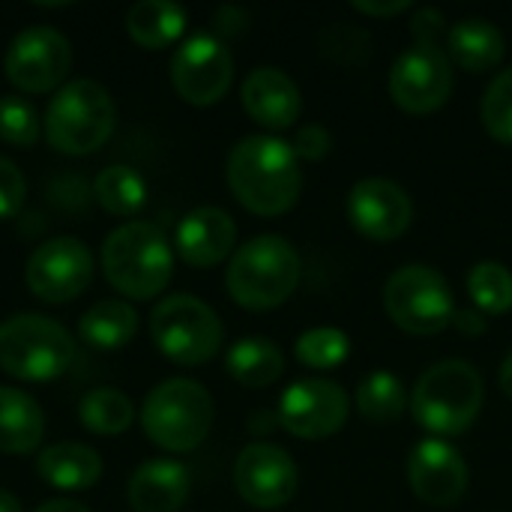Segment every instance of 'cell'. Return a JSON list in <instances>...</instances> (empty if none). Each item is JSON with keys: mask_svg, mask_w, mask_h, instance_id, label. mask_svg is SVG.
Here are the masks:
<instances>
[{"mask_svg": "<svg viewBox=\"0 0 512 512\" xmlns=\"http://www.w3.org/2000/svg\"><path fill=\"white\" fill-rule=\"evenodd\" d=\"M234 198L255 216L273 219L300 201L303 174L297 153L276 135H246L228 153L225 168Z\"/></svg>", "mask_w": 512, "mask_h": 512, "instance_id": "1", "label": "cell"}, {"mask_svg": "<svg viewBox=\"0 0 512 512\" xmlns=\"http://www.w3.org/2000/svg\"><path fill=\"white\" fill-rule=\"evenodd\" d=\"M36 474L42 483L60 492H84L93 489L102 477V459L93 447L63 441L51 444L36 456Z\"/></svg>", "mask_w": 512, "mask_h": 512, "instance_id": "21", "label": "cell"}, {"mask_svg": "<svg viewBox=\"0 0 512 512\" xmlns=\"http://www.w3.org/2000/svg\"><path fill=\"white\" fill-rule=\"evenodd\" d=\"M117 108L111 93L90 78L63 84L45 108V138L57 153L87 156L96 153L114 132Z\"/></svg>", "mask_w": 512, "mask_h": 512, "instance_id": "5", "label": "cell"}, {"mask_svg": "<svg viewBox=\"0 0 512 512\" xmlns=\"http://www.w3.org/2000/svg\"><path fill=\"white\" fill-rule=\"evenodd\" d=\"M96 201L111 216H135L147 204V183L129 165H108L93 180Z\"/></svg>", "mask_w": 512, "mask_h": 512, "instance_id": "28", "label": "cell"}, {"mask_svg": "<svg viewBox=\"0 0 512 512\" xmlns=\"http://www.w3.org/2000/svg\"><path fill=\"white\" fill-rule=\"evenodd\" d=\"M408 483L429 507H453L468 492V465L459 450L441 438H426L411 450Z\"/></svg>", "mask_w": 512, "mask_h": 512, "instance_id": "17", "label": "cell"}, {"mask_svg": "<svg viewBox=\"0 0 512 512\" xmlns=\"http://www.w3.org/2000/svg\"><path fill=\"white\" fill-rule=\"evenodd\" d=\"M384 309L399 330L411 336H438L441 330L453 327L456 300L438 270L426 264H408L387 279Z\"/></svg>", "mask_w": 512, "mask_h": 512, "instance_id": "9", "label": "cell"}, {"mask_svg": "<svg viewBox=\"0 0 512 512\" xmlns=\"http://www.w3.org/2000/svg\"><path fill=\"white\" fill-rule=\"evenodd\" d=\"M0 512H21V501L6 489H0Z\"/></svg>", "mask_w": 512, "mask_h": 512, "instance_id": "42", "label": "cell"}, {"mask_svg": "<svg viewBox=\"0 0 512 512\" xmlns=\"http://www.w3.org/2000/svg\"><path fill=\"white\" fill-rule=\"evenodd\" d=\"M150 336L174 366H204L222 348L219 315L192 294H171L150 312Z\"/></svg>", "mask_w": 512, "mask_h": 512, "instance_id": "8", "label": "cell"}, {"mask_svg": "<svg viewBox=\"0 0 512 512\" xmlns=\"http://www.w3.org/2000/svg\"><path fill=\"white\" fill-rule=\"evenodd\" d=\"M411 33H414L417 45H438V39L444 33V15L432 6H420L411 18Z\"/></svg>", "mask_w": 512, "mask_h": 512, "instance_id": "37", "label": "cell"}, {"mask_svg": "<svg viewBox=\"0 0 512 512\" xmlns=\"http://www.w3.org/2000/svg\"><path fill=\"white\" fill-rule=\"evenodd\" d=\"M234 81V57L213 33H195L171 57V84L189 105H216Z\"/></svg>", "mask_w": 512, "mask_h": 512, "instance_id": "12", "label": "cell"}, {"mask_svg": "<svg viewBox=\"0 0 512 512\" xmlns=\"http://www.w3.org/2000/svg\"><path fill=\"white\" fill-rule=\"evenodd\" d=\"M294 354L309 369H336L348 360L351 342L336 327H312L294 342Z\"/></svg>", "mask_w": 512, "mask_h": 512, "instance_id": "31", "label": "cell"}, {"mask_svg": "<svg viewBox=\"0 0 512 512\" xmlns=\"http://www.w3.org/2000/svg\"><path fill=\"white\" fill-rule=\"evenodd\" d=\"M453 327H459L465 336H480L483 327H486V315L477 312V309H456L453 315Z\"/></svg>", "mask_w": 512, "mask_h": 512, "instance_id": "39", "label": "cell"}, {"mask_svg": "<svg viewBox=\"0 0 512 512\" xmlns=\"http://www.w3.org/2000/svg\"><path fill=\"white\" fill-rule=\"evenodd\" d=\"M192 489L189 468L174 459H150L129 477V507L135 512H180Z\"/></svg>", "mask_w": 512, "mask_h": 512, "instance_id": "20", "label": "cell"}, {"mask_svg": "<svg viewBox=\"0 0 512 512\" xmlns=\"http://www.w3.org/2000/svg\"><path fill=\"white\" fill-rule=\"evenodd\" d=\"M75 360L69 330L45 315H12L0 324V369L24 384H48Z\"/></svg>", "mask_w": 512, "mask_h": 512, "instance_id": "7", "label": "cell"}, {"mask_svg": "<svg viewBox=\"0 0 512 512\" xmlns=\"http://www.w3.org/2000/svg\"><path fill=\"white\" fill-rule=\"evenodd\" d=\"M480 120L498 144L512 147V66L498 72L483 93Z\"/></svg>", "mask_w": 512, "mask_h": 512, "instance_id": "32", "label": "cell"}, {"mask_svg": "<svg viewBox=\"0 0 512 512\" xmlns=\"http://www.w3.org/2000/svg\"><path fill=\"white\" fill-rule=\"evenodd\" d=\"M486 387L480 372L465 360H441L429 366L411 396L414 420L432 438L465 435L483 411Z\"/></svg>", "mask_w": 512, "mask_h": 512, "instance_id": "4", "label": "cell"}, {"mask_svg": "<svg viewBox=\"0 0 512 512\" xmlns=\"http://www.w3.org/2000/svg\"><path fill=\"white\" fill-rule=\"evenodd\" d=\"M501 390H504V396L512 402V351L507 354V360H504V366H501Z\"/></svg>", "mask_w": 512, "mask_h": 512, "instance_id": "41", "label": "cell"}, {"mask_svg": "<svg viewBox=\"0 0 512 512\" xmlns=\"http://www.w3.org/2000/svg\"><path fill=\"white\" fill-rule=\"evenodd\" d=\"M279 423L303 441L333 438L348 423V393L321 378L294 381L279 399Z\"/></svg>", "mask_w": 512, "mask_h": 512, "instance_id": "14", "label": "cell"}, {"mask_svg": "<svg viewBox=\"0 0 512 512\" xmlns=\"http://www.w3.org/2000/svg\"><path fill=\"white\" fill-rule=\"evenodd\" d=\"M135 333H138V312L123 300H99L78 321V336L99 351H117L129 345Z\"/></svg>", "mask_w": 512, "mask_h": 512, "instance_id": "25", "label": "cell"}, {"mask_svg": "<svg viewBox=\"0 0 512 512\" xmlns=\"http://www.w3.org/2000/svg\"><path fill=\"white\" fill-rule=\"evenodd\" d=\"M78 417L87 432L114 438V435L129 432V426L135 423V405L126 393H120L114 387H96L81 399Z\"/></svg>", "mask_w": 512, "mask_h": 512, "instance_id": "27", "label": "cell"}, {"mask_svg": "<svg viewBox=\"0 0 512 512\" xmlns=\"http://www.w3.org/2000/svg\"><path fill=\"white\" fill-rule=\"evenodd\" d=\"M27 198V180L21 174V168L0 156V219H12L18 216V210L24 207Z\"/></svg>", "mask_w": 512, "mask_h": 512, "instance_id": "35", "label": "cell"}, {"mask_svg": "<svg viewBox=\"0 0 512 512\" xmlns=\"http://www.w3.org/2000/svg\"><path fill=\"white\" fill-rule=\"evenodd\" d=\"M102 270L117 294L144 303L168 288L174 276V252L159 225L132 219L105 237Z\"/></svg>", "mask_w": 512, "mask_h": 512, "instance_id": "2", "label": "cell"}, {"mask_svg": "<svg viewBox=\"0 0 512 512\" xmlns=\"http://www.w3.org/2000/svg\"><path fill=\"white\" fill-rule=\"evenodd\" d=\"M357 408H360L363 420L396 423L405 414V408H408L405 384L393 372H372L357 387Z\"/></svg>", "mask_w": 512, "mask_h": 512, "instance_id": "29", "label": "cell"}, {"mask_svg": "<svg viewBox=\"0 0 512 512\" xmlns=\"http://www.w3.org/2000/svg\"><path fill=\"white\" fill-rule=\"evenodd\" d=\"M186 24V9L171 0H141L126 12V30L132 42L147 51H162L174 45L183 36Z\"/></svg>", "mask_w": 512, "mask_h": 512, "instance_id": "24", "label": "cell"}, {"mask_svg": "<svg viewBox=\"0 0 512 512\" xmlns=\"http://www.w3.org/2000/svg\"><path fill=\"white\" fill-rule=\"evenodd\" d=\"M348 219L363 237L375 243H390L411 228L414 201L399 183L384 177H369L351 186Z\"/></svg>", "mask_w": 512, "mask_h": 512, "instance_id": "16", "label": "cell"}, {"mask_svg": "<svg viewBox=\"0 0 512 512\" xmlns=\"http://www.w3.org/2000/svg\"><path fill=\"white\" fill-rule=\"evenodd\" d=\"M357 12L369 15V18H387V15H399V12H408L411 3L408 0H357L354 3Z\"/></svg>", "mask_w": 512, "mask_h": 512, "instance_id": "38", "label": "cell"}, {"mask_svg": "<svg viewBox=\"0 0 512 512\" xmlns=\"http://www.w3.org/2000/svg\"><path fill=\"white\" fill-rule=\"evenodd\" d=\"M390 96L408 114H432L453 93V60L441 45H411L390 69Z\"/></svg>", "mask_w": 512, "mask_h": 512, "instance_id": "13", "label": "cell"}, {"mask_svg": "<svg viewBox=\"0 0 512 512\" xmlns=\"http://www.w3.org/2000/svg\"><path fill=\"white\" fill-rule=\"evenodd\" d=\"M33 512H90L84 504L78 501H69V498H54V501H45L42 507H36Z\"/></svg>", "mask_w": 512, "mask_h": 512, "instance_id": "40", "label": "cell"}, {"mask_svg": "<svg viewBox=\"0 0 512 512\" xmlns=\"http://www.w3.org/2000/svg\"><path fill=\"white\" fill-rule=\"evenodd\" d=\"M225 369L237 384L261 390V387H270L282 378L285 357L273 342H267L261 336H249V339H240L228 348Z\"/></svg>", "mask_w": 512, "mask_h": 512, "instance_id": "26", "label": "cell"}, {"mask_svg": "<svg viewBox=\"0 0 512 512\" xmlns=\"http://www.w3.org/2000/svg\"><path fill=\"white\" fill-rule=\"evenodd\" d=\"M228 294L249 312L282 306L300 285V255L279 234H258L246 240L228 261Z\"/></svg>", "mask_w": 512, "mask_h": 512, "instance_id": "3", "label": "cell"}, {"mask_svg": "<svg viewBox=\"0 0 512 512\" xmlns=\"http://www.w3.org/2000/svg\"><path fill=\"white\" fill-rule=\"evenodd\" d=\"M42 438L45 414L39 402L18 387H0V453L27 456L39 450Z\"/></svg>", "mask_w": 512, "mask_h": 512, "instance_id": "22", "label": "cell"}, {"mask_svg": "<svg viewBox=\"0 0 512 512\" xmlns=\"http://www.w3.org/2000/svg\"><path fill=\"white\" fill-rule=\"evenodd\" d=\"M297 465L276 444H249L234 462L237 495L255 510H279L297 495Z\"/></svg>", "mask_w": 512, "mask_h": 512, "instance_id": "15", "label": "cell"}, {"mask_svg": "<svg viewBox=\"0 0 512 512\" xmlns=\"http://www.w3.org/2000/svg\"><path fill=\"white\" fill-rule=\"evenodd\" d=\"M294 153H297V159H306V162H318V159H324L330 150H333V135L324 129V126H318V123H309V126H303L300 132H297V138H294Z\"/></svg>", "mask_w": 512, "mask_h": 512, "instance_id": "36", "label": "cell"}, {"mask_svg": "<svg viewBox=\"0 0 512 512\" xmlns=\"http://www.w3.org/2000/svg\"><path fill=\"white\" fill-rule=\"evenodd\" d=\"M141 426L159 450L192 453L213 429V396L198 381L168 378L147 393Z\"/></svg>", "mask_w": 512, "mask_h": 512, "instance_id": "6", "label": "cell"}, {"mask_svg": "<svg viewBox=\"0 0 512 512\" xmlns=\"http://www.w3.org/2000/svg\"><path fill=\"white\" fill-rule=\"evenodd\" d=\"M240 99L246 114L273 132L291 129L303 111V96L294 78L276 66H258L246 75L240 87Z\"/></svg>", "mask_w": 512, "mask_h": 512, "instance_id": "18", "label": "cell"}, {"mask_svg": "<svg viewBox=\"0 0 512 512\" xmlns=\"http://www.w3.org/2000/svg\"><path fill=\"white\" fill-rule=\"evenodd\" d=\"M237 243V225L222 207H195L177 225V252L195 270L222 264Z\"/></svg>", "mask_w": 512, "mask_h": 512, "instance_id": "19", "label": "cell"}, {"mask_svg": "<svg viewBox=\"0 0 512 512\" xmlns=\"http://www.w3.org/2000/svg\"><path fill=\"white\" fill-rule=\"evenodd\" d=\"M42 135L39 111L24 96H0V141L12 147H33Z\"/></svg>", "mask_w": 512, "mask_h": 512, "instance_id": "33", "label": "cell"}, {"mask_svg": "<svg viewBox=\"0 0 512 512\" xmlns=\"http://www.w3.org/2000/svg\"><path fill=\"white\" fill-rule=\"evenodd\" d=\"M318 45H321V54H327L336 63H345V66H354L372 54V36L351 24H330L318 36Z\"/></svg>", "mask_w": 512, "mask_h": 512, "instance_id": "34", "label": "cell"}, {"mask_svg": "<svg viewBox=\"0 0 512 512\" xmlns=\"http://www.w3.org/2000/svg\"><path fill=\"white\" fill-rule=\"evenodd\" d=\"M96 273L93 252L78 237H51L33 249L24 267V282L42 303L60 306L81 297Z\"/></svg>", "mask_w": 512, "mask_h": 512, "instance_id": "10", "label": "cell"}, {"mask_svg": "<svg viewBox=\"0 0 512 512\" xmlns=\"http://www.w3.org/2000/svg\"><path fill=\"white\" fill-rule=\"evenodd\" d=\"M507 54L504 33L486 18H462L450 27L447 36V57L462 66L465 72H489Z\"/></svg>", "mask_w": 512, "mask_h": 512, "instance_id": "23", "label": "cell"}, {"mask_svg": "<svg viewBox=\"0 0 512 512\" xmlns=\"http://www.w3.org/2000/svg\"><path fill=\"white\" fill-rule=\"evenodd\" d=\"M468 297L483 315H507L512 309V270L501 261H480L468 273Z\"/></svg>", "mask_w": 512, "mask_h": 512, "instance_id": "30", "label": "cell"}, {"mask_svg": "<svg viewBox=\"0 0 512 512\" xmlns=\"http://www.w3.org/2000/svg\"><path fill=\"white\" fill-rule=\"evenodd\" d=\"M6 78L21 93H51L60 90L72 69V45L69 39L45 24L24 27L6 48L3 60Z\"/></svg>", "mask_w": 512, "mask_h": 512, "instance_id": "11", "label": "cell"}]
</instances>
